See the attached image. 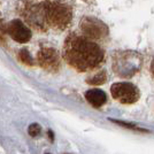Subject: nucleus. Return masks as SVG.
Instances as JSON below:
<instances>
[{"label": "nucleus", "instance_id": "1", "mask_svg": "<svg viewBox=\"0 0 154 154\" xmlns=\"http://www.w3.org/2000/svg\"><path fill=\"white\" fill-rule=\"evenodd\" d=\"M62 57L64 61L78 72L96 70L105 62L103 47L77 32H70L66 37Z\"/></svg>", "mask_w": 154, "mask_h": 154}, {"label": "nucleus", "instance_id": "2", "mask_svg": "<svg viewBox=\"0 0 154 154\" xmlns=\"http://www.w3.org/2000/svg\"><path fill=\"white\" fill-rule=\"evenodd\" d=\"M45 11L46 22L50 29H55L59 31L66 30L72 21V8L63 0L54 1H43Z\"/></svg>", "mask_w": 154, "mask_h": 154}, {"label": "nucleus", "instance_id": "3", "mask_svg": "<svg viewBox=\"0 0 154 154\" xmlns=\"http://www.w3.org/2000/svg\"><path fill=\"white\" fill-rule=\"evenodd\" d=\"M20 14L23 21L33 30L46 32L50 29L46 22L43 2H31L29 0H23L20 5Z\"/></svg>", "mask_w": 154, "mask_h": 154}, {"label": "nucleus", "instance_id": "4", "mask_svg": "<svg viewBox=\"0 0 154 154\" xmlns=\"http://www.w3.org/2000/svg\"><path fill=\"white\" fill-rule=\"evenodd\" d=\"M141 63V57L137 52L120 51L113 57V69L122 78H129L137 74Z\"/></svg>", "mask_w": 154, "mask_h": 154}, {"label": "nucleus", "instance_id": "5", "mask_svg": "<svg viewBox=\"0 0 154 154\" xmlns=\"http://www.w3.org/2000/svg\"><path fill=\"white\" fill-rule=\"evenodd\" d=\"M81 33L90 40H103L108 36V26L94 16H83L79 23Z\"/></svg>", "mask_w": 154, "mask_h": 154}, {"label": "nucleus", "instance_id": "6", "mask_svg": "<svg viewBox=\"0 0 154 154\" xmlns=\"http://www.w3.org/2000/svg\"><path fill=\"white\" fill-rule=\"evenodd\" d=\"M110 93L113 98L123 105H131L138 101L140 92L135 84L129 82L114 83L110 88Z\"/></svg>", "mask_w": 154, "mask_h": 154}, {"label": "nucleus", "instance_id": "7", "mask_svg": "<svg viewBox=\"0 0 154 154\" xmlns=\"http://www.w3.org/2000/svg\"><path fill=\"white\" fill-rule=\"evenodd\" d=\"M0 31L8 33L13 40L21 44L28 43L32 37L31 30L21 20H13L8 23L0 21Z\"/></svg>", "mask_w": 154, "mask_h": 154}, {"label": "nucleus", "instance_id": "8", "mask_svg": "<svg viewBox=\"0 0 154 154\" xmlns=\"http://www.w3.org/2000/svg\"><path fill=\"white\" fill-rule=\"evenodd\" d=\"M36 61L44 70L55 74L61 68V59L59 52L54 47H42L37 52Z\"/></svg>", "mask_w": 154, "mask_h": 154}, {"label": "nucleus", "instance_id": "9", "mask_svg": "<svg viewBox=\"0 0 154 154\" xmlns=\"http://www.w3.org/2000/svg\"><path fill=\"white\" fill-rule=\"evenodd\" d=\"M85 99L89 101L91 106L99 108L106 103L107 94L100 89H91V90L85 92Z\"/></svg>", "mask_w": 154, "mask_h": 154}, {"label": "nucleus", "instance_id": "10", "mask_svg": "<svg viewBox=\"0 0 154 154\" xmlns=\"http://www.w3.org/2000/svg\"><path fill=\"white\" fill-rule=\"evenodd\" d=\"M107 81V72L105 70L98 71L96 75L89 77L86 79V83L90 85H101Z\"/></svg>", "mask_w": 154, "mask_h": 154}, {"label": "nucleus", "instance_id": "11", "mask_svg": "<svg viewBox=\"0 0 154 154\" xmlns=\"http://www.w3.org/2000/svg\"><path fill=\"white\" fill-rule=\"evenodd\" d=\"M17 59L22 63H24L26 66H29V67H33L35 66V61L32 59L30 52L28 51V48H21L17 53Z\"/></svg>", "mask_w": 154, "mask_h": 154}, {"label": "nucleus", "instance_id": "12", "mask_svg": "<svg viewBox=\"0 0 154 154\" xmlns=\"http://www.w3.org/2000/svg\"><path fill=\"white\" fill-rule=\"evenodd\" d=\"M110 121H112V122H114L115 124L121 125V127H123V128L131 129V130L139 131V132H149L147 129L140 128V127H138V125H136V124H131V123H128V122H123V121H119V120H113V119H110Z\"/></svg>", "mask_w": 154, "mask_h": 154}, {"label": "nucleus", "instance_id": "13", "mask_svg": "<svg viewBox=\"0 0 154 154\" xmlns=\"http://www.w3.org/2000/svg\"><path fill=\"white\" fill-rule=\"evenodd\" d=\"M40 131H42V128H40V125L37 124V123H32V124L29 125V128H28V132H29V135L31 136V137L38 136L40 134Z\"/></svg>", "mask_w": 154, "mask_h": 154}, {"label": "nucleus", "instance_id": "14", "mask_svg": "<svg viewBox=\"0 0 154 154\" xmlns=\"http://www.w3.org/2000/svg\"><path fill=\"white\" fill-rule=\"evenodd\" d=\"M149 70H151V74H152V76L154 77V59L152 60V62H151V67H149Z\"/></svg>", "mask_w": 154, "mask_h": 154}, {"label": "nucleus", "instance_id": "15", "mask_svg": "<svg viewBox=\"0 0 154 154\" xmlns=\"http://www.w3.org/2000/svg\"><path fill=\"white\" fill-rule=\"evenodd\" d=\"M48 136L51 137V139H52V140L54 139V136H53V132H52V131H48Z\"/></svg>", "mask_w": 154, "mask_h": 154}, {"label": "nucleus", "instance_id": "16", "mask_svg": "<svg viewBox=\"0 0 154 154\" xmlns=\"http://www.w3.org/2000/svg\"><path fill=\"white\" fill-rule=\"evenodd\" d=\"M46 154H50V153H46Z\"/></svg>", "mask_w": 154, "mask_h": 154}, {"label": "nucleus", "instance_id": "17", "mask_svg": "<svg viewBox=\"0 0 154 154\" xmlns=\"http://www.w3.org/2000/svg\"><path fill=\"white\" fill-rule=\"evenodd\" d=\"M67 154H68V153H67Z\"/></svg>", "mask_w": 154, "mask_h": 154}]
</instances>
